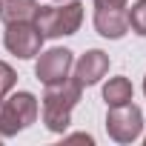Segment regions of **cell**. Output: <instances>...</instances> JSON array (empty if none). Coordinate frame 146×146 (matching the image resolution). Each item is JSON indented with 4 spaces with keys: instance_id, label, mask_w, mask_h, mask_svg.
Listing matches in <instances>:
<instances>
[{
    "instance_id": "cell-1",
    "label": "cell",
    "mask_w": 146,
    "mask_h": 146,
    "mask_svg": "<svg viewBox=\"0 0 146 146\" xmlns=\"http://www.w3.org/2000/svg\"><path fill=\"white\" fill-rule=\"evenodd\" d=\"M83 95V86L75 80V78H66L60 83H52L46 86V95H43V103H40V115H43V123L49 132L54 135H63L72 123V109L78 106Z\"/></svg>"
},
{
    "instance_id": "cell-2",
    "label": "cell",
    "mask_w": 146,
    "mask_h": 146,
    "mask_svg": "<svg viewBox=\"0 0 146 146\" xmlns=\"http://www.w3.org/2000/svg\"><path fill=\"white\" fill-rule=\"evenodd\" d=\"M83 23V3L80 0H63V6H40L35 15V26L40 29L43 40H57L75 35Z\"/></svg>"
},
{
    "instance_id": "cell-3",
    "label": "cell",
    "mask_w": 146,
    "mask_h": 146,
    "mask_svg": "<svg viewBox=\"0 0 146 146\" xmlns=\"http://www.w3.org/2000/svg\"><path fill=\"white\" fill-rule=\"evenodd\" d=\"M37 98L32 92H17L12 98H0V137H15L37 120Z\"/></svg>"
},
{
    "instance_id": "cell-4",
    "label": "cell",
    "mask_w": 146,
    "mask_h": 146,
    "mask_svg": "<svg viewBox=\"0 0 146 146\" xmlns=\"http://www.w3.org/2000/svg\"><path fill=\"white\" fill-rule=\"evenodd\" d=\"M143 129V112L135 103H123V106H109L106 112V132L112 140L117 143H132L140 137Z\"/></svg>"
},
{
    "instance_id": "cell-5",
    "label": "cell",
    "mask_w": 146,
    "mask_h": 146,
    "mask_svg": "<svg viewBox=\"0 0 146 146\" xmlns=\"http://www.w3.org/2000/svg\"><path fill=\"white\" fill-rule=\"evenodd\" d=\"M3 43H6V49H9L15 57L29 60V57L40 54L43 35H40V29L35 26V20H17V23H6Z\"/></svg>"
},
{
    "instance_id": "cell-6",
    "label": "cell",
    "mask_w": 146,
    "mask_h": 146,
    "mask_svg": "<svg viewBox=\"0 0 146 146\" xmlns=\"http://www.w3.org/2000/svg\"><path fill=\"white\" fill-rule=\"evenodd\" d=\"M72 66H75V57H72L69 49H49V52L40 54V60L35 66V75H37L40 83L52 86V83H60V80L69 78Z\"/></svg>"
},
{
    "instance_id": "cell-7",
    "label": "cell",
    "mask_w": 146,
    "mask_h": 146,
    "mask_svg": "<svg viewBox=\"0 0 146 146\" xmlns=\"http://www.w3.org/2000/svg\"><path fill=\"white\" fill-rule=\"evenodd\" d=\"M72 69H75V80L80 86H95V83H100V78H106V72H109V54L100 52V49H89L86 54H80V60Z\"/></svg>"
},
{
    "instance_id": "cell-8",
    "label": "cell",
    "mask_w": 146,
    "mask_h": 146,
    "mask_svg": "<svg viewBox=\"0 0 146 146\" xmlns=\"http://www.w3.org/2000/svg\"><path fill=\"white\" fill-rule=\"evenodd\" d=\"M95 29L100 37L120 40L129 32V17L126 9H95Z\"/></svg>"
},
{
    "instance_id": "cell-9",
    "label": "cell",
    "mask_w": 146,
    "mask_h": 146,
    "mask_svg": "<svg viewBox=\"0 0 146 146\" xmlns=\"http://www.w3.org/2000/svg\"><path fill=\"white\" fill-rule=\"evenodd\" d=\"M35 0H0V20L3 23H17V20H35L37 15Z\"/></svg>"
},
{
    "instance_id": "cell-10",
    "label": "cell",
    "mask_w": 146,
    "mask_h": 146,
    "mask_svg": "<svg viewBox=\"0 0 146 146\" xmlns=\"http://www.w3.org/2000/svg\"><path fill=\"white\" fill-rule=\"evenodd\" d=\"M132 98H135V89H132V80L129 78H112L103 86L106 106H123V103H132Z\"/></svg>"
},
{
    "instance_id": "cell-11",
    "label": "cell",
    "mask_w": 146,
    "mask_h": 146,
    "mask_svg": "<svg viewBox=\"0 0 146 146\" xmlns=\"http://www.w3.org/2000/svg\"><path fill=\"white\" fill-rule=\"evenodd\" d=\"M126 17H129V29L135 35L146 37V0H137V3L126 12Z\"/></svg>"
},
{
    "instance_id": "cell-12",
    "label": "cell",
    "mask_w": 146,
    "mask_h": 146,
    "mask_svg": "<svg viewBox=\"0 0 146 146\" xmlns=\"http://www.w3.org/2000/svg\"><path fill=\"white\" fill-rule=\"evenodd\" d=\"M17 83V75H15V69L6 63V60H0V98H6L12 92V86Z\"/></svg>"
},
{
    "instance_id": "cell-13",
    "label": "cell",
    "mask_w": 146,
    "mask_h": 146,
    "mask_svg": "<svg viewBox=\"0 0 146 146\" xmlns=\"http://www.w3.org/2000/svg\"><path fill=\"white\" fill-rule=\"evenodd\" d=\"M95 9H126V0H95Z\"/></svg>"
},
{
    "instance_id": "cell-14",
    "label": "cell",
    "mask_w": 146,
    "mask_h": 146,
    "mask_svg": "<svg viewBox=\"0 0 146 146\" xmlns=\"http://www.w3.org/2000/svg\"><path fill=\"white\" fill-rule=\"evenodd\" d=\"M66 140H69V143H78V140H80V143H89V146L95 143V140H92V135H69Z\"/></svg>"
},
{
    "instance_id": "cell-15",
    "label": "cell",
    "mask_w": 146,
    "mask_h": 146,
    "mask_svg": "<svg viewBox=\"0 0 146 146\" xmlns=\"http://www.w3.org/2000/svg\"><path fill=\"white\" fill-rule=\"evenodd\" d=\"M143 92H146V78H143Z\"/></svg>"
}]
</instances>
